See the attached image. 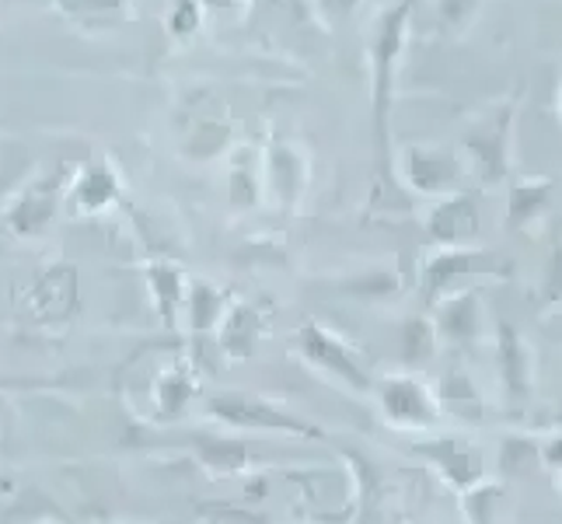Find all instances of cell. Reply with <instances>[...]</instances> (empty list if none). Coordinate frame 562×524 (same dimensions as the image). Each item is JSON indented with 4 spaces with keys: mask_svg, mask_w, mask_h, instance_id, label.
<instances>
[{
    "mask_svg": "<svg viewBox=\"0 0 562 524\" xmlns=\"http://www.w3.org/2000/svg\"><path fill=\"white\" fill-rule=\"evenodd\" d=\"M262 325L259 312L256 308H248V304H231L227 308V315L221 322V346L227 349V354H248L251 343H256V328Z\"/></svg>",
    "mask_w": 562,
    "mask_h": 524,
    "instance_id": "18",
    "label": "cell"
},
{
    "mask_svg": "<svg viewBox=\"0 0 562 524\" xmlns=\"http://www.w3.org/2000/svg\"><path fill=\"white\" fill-rule=\"evenodd\" d=\"M245 448L235 441H221V437H200V458L206 469L213 472H235L245 465Z\"/></svg>",
    "mask_w": 562,
    "mask_h": 524,
    "instance_id": "21",
    "label": "cell"
},
{
    "mask_svg": "<svg viewBox=\"0 0 562 524\" xmlns=\"http://www.w3.org/2000/svg\"><path fill=\"white\" fill-rule=\"evenodd\" d=\"M262 197V150L235 147L227 154V203L235 210H251Z\"/></svg>",
    "mask_w": 562,
    "mask_h": 524,
    "instance_id": "13",
    "label": "cell"
},
{
    "mask_svg": "<svg viewBox=\"0 0 562 524\" xmlns=\"http://www.w3.org/2000/svg\"><path fill=\"white\" fill-rule=\"evenodd\" d=\"M318 8L333 11V14H353L360 8V0H315Z\"/></svg>",
    "mask_w": 562,
    "mask_h": 524,
    "instance_id": "27",
    "label": "cell"
},
{
    "mask_svg": "<svg viewBox=\"0 0 562 524\" xmlns=\"http://www.w3.org/2000/svg\"><path fill=\"white\" fill-rule=\"evenodd\" d=\"M416 0H395L378 11L371 25V120H374V144H378V168L384 179H395L392 171V109H395V85L398 67L405 56V38H409Z\"/></svg>",
    "mask_w": 562,
    "mask_h": 524,
    "instance_id": "1",
    "label": "cell"
},
{
    "mask_svg": "<svg viewBox=\"0 0 562 524\" xmlns=\"http://www.w3.org/2000/svg\"><path fill=\"white\" fill-rule=\"evenodd\" d=\"M437 328L451 339H469L479 328V304L472 294H448L437 312Z\"/></svg>",
    "mask_w": 562,
    "mask_h": 524,
    "instance_id": "19",
    "label": "cell"
},
{
    "mask_svg": "<svg viewBox=\"0 0 562 524\" xmlns=\"http://www.w3.org/2000/svg\"><path fill=\"white\" fill-rule=\"evenodd\" d=\"M32 304L35 312L43 319H60L64 308L70 312L74 298H77V277H74V266H49L38 283L32 287Z\"/></svg>",
    "mask_w": 562,
    "mask_h": 524,
    "instance_id": "14",
    "label": "cell"
},
{
    "mask_svg": "<svg viewBox=\"0 0 562 524\" xmlns=\"http://www.w3.org/2000/svg\"><path fill=\"white\" fill-rule=\"evenodd\" d=\"M64 197H67V210L70 213H88V218H94V213H105V210H112L115 203H120V197H123L120 171H115L112 161L94 158V161H88L67 182Z\"/></svg>",
    "mask_w": 562,
    "mask_h": 524,
    "instance_id": "8",
    "label": "cell"
},
{
    "mask_svg": "<svg viewBox=\"0 0 562 524\" xmlns=\"http://www.w3.org/2000/svg\"><path fill=\"white\" fill-rule=\"evenodd\" d=\"M559 115H562V105H559Z\"/></svg>",
    "mask_w": 562,
    "mask_h": 524,
    "instance_id": "29",
    "label": "cell"
},
{
    "mask_svg": "<svg viewBox=\"0 0 562 524\" xmlns=\"http://www.w3.org/2000/svg\"><path fill=\"white\" fill-rule=\"evenodd\" d=\"M482 0H437V14L448 32H461L469 29V22L479 14Z\"/></svg>",
    "mask_w": 562,
    "mask_h": 524,
    "instance_id": "25",
    "label": "cell"
},
{
    "mask_svg": "<svg viewBox=\"0 0 562 524\" xmlns=\"http://www.w3.org/2000/svg\"><path fill=\"white\" fill-rule=\"evenodd\" d=\"M203 11H245L251 8V0H200Z\"/></svg>",
    "mask_w": 562,
    "mask_h": 524,
    "instance_id": "26",
    "label": "cell"
},
{
    "mask_svg": "<svg viewBox=\"0 0 562 524\" xmlns=\"http://www.w3.org/2000/svg\"><path fill=\"white\" fill-rule=\"evenodd\" d=\"M203 4L200 0H171V11H168V32L176 35V38H189V35H196L200 25H203Z\"/></svg>",
    "mask_w": 562,
    "mask_h": 524,
    "instance_id": "23",
    "label": "cell"
},
{
    "mask_svg": "<svg viewBox=\"0 0 562 524\" xmlns=\"http://www.w3.org/2000/svg\"><path fill=\"white\" fill-rule=\"evenodd\" d=\"M147 287L154 294V304H158V312L168 325H176L182 304H186V277L176 263H150L147 266Z\"/></svg>",
    "mask_w": 562,
    "mask_h": 524,
    "instance_id": "15",
    "label": "cell"
},
{
    "mask_svg": "<svg viewBox=\"0 0 562 524\" xmlns=\"http://www.w3.org/2000/svg\"><path fill=\"white\" fill-rule=\"evenodd\" d=\"M378 405L398 431H430L440 423V402L419 375H392L378 384Z\"/></svg>",
    "mask_w": 562,
    "mask_h": 524,
    "instance_id": "5",
    "label": "cell"
},
{
    "mask_svg": "<svg viewBox=\"0 0 562 524\" xmlns=\"http://www.w3.org/2000/svg\"><path fill=\"white\" fill-rule=\"evenodd\" d=\"M192 392H196V384H192V378L186 371H168V378L161 381L158 388V399H161V410L168 416H179L186 410V402L192 399Z\"/></svg>",
    "mask_w": 562,
    "mask_h": 524,
    "instance_id": "22",
    "label": "cell"
},
{
    "mask_svg": "<svg viewBox=\"0 0 562 524\" xmlns=\"http://www.w3.org/2000/svg\"><path fill=\"white\" fill-rule=\"evenodd\" d=\"M552 197V182L549 179H517L510 186V197H507V218L514 227H528L531 221L541 218Z\"/></svg>",
    "mask_w": 562,
    "mask_h": 524,
    "instance_id": "17",
    "label": "cell"
},
{
    "mask_svg": "<svg viewBox=\"0 0 562 524\" xmlns=\"http://www.w3.org/2000/svg\"><path fill=\"white\" fill-rule=\"evenodd\" d=\"M186 312H189V325L192 333H210V328H221L224 315H227V298L224 290H217L206 280H192L186 287Z\"/></svg>",
    "mask_w": 562,
    "mask_h": 524,
    "instance_id": "16",
    "label": "cell"
},
{
    "mask_svg": "<svg viewBox=\"0 0 562 524\" xmlns=\"http://www.w3.org/2000/svg\"><path fill=\"white\" fill-rule=\"evenodd\" d=\"M426 231L430 238L443 248L451 245H469L479 235V203L469 192H451V197H440L426 218Z\"/></svg>",
    "mask_w": 562,
    "mask_h": 524,
    "instance_id": "11",
    "label": "cell"
},
{
    "mask_svg": "<svg viewBox=\"0 0 562 524\" xmlns=\"http://www.w3.org/2000/svg\"><path fill=\"white\" fill-rule=\"evenodd\" d=\"M416 455H423L434 469L458 490H472L482 479V455L469 448L458 437H437L430 444H416Z\"/></svg>",
    "mask_w": 562,
    "mask_h": 524,
    "instance_id": "12",
    "label": "cell"
},
{
    "mask_svg": "<svg viewBox=\"0 0 562 524\" xmlns=\"http://www.w3.org/2000/svg\"><path fill=\"white\" fill-rule=\"evenodd\" d=\"M514 102H499L490 112H482L479 120L464 133V150H469L472 168L479 171L482 182H503V175L510 171V137H514Z\"/></svg>",
    "mask_w": 562,
    "mask_h": 524,
    "instance_id": "4",
    "label": "cell"
},
{
    "mask_svg": "<svg viewBox=\"0 0 562 524\" xmlns=\"http://www.w3.org/2000/svg\"><path fill=\"white\" fill-rule=\"evenodd\" d=\"M182 150L189 154V158H196V161L217 158V154L227 150V126L221 120H200L196 126L186 133Z\"/></svg>",
    "mask_w": 562,
    "mask_h": 524,
    "instance_id": "20",
    "label": "cell"
},
{
    "mask_svg": "<svg viewBox=\"0 0 562 524\" xmlns=\"http://www.w3.org/2000/svg\"><path fill=\"white\" fill-rule=\"evenodd\" d=\"M297 354L322 371L325 378H333L339 384H346L350 392H371L374 381L367 375L363 360L357 357V349L346 343L342 336L328 333L318 322H304L297 333Z\"/></svg>",
    "mask_w": 562,
    "mask_h": 524,
    "instance_id": "3",
    "label": "cell"
},
{
    "mask_svg": "<svg viewBox=\"0 0 562 524\" xmlns=\"http://www.w3.org/2000/svg\"><path fill=\"white\" fill-rule=\"evenodd\" d=\"M64 14L77 18V22H91V18H115L123 14L130 0H53Z\"/></svg>",
    "mask_w": 562,
    "mask_h": 524,
    "instance_id": "24",
    "label": "cell"
},
{
    "mask_svg": "<svg viewBox=\"0 0 562 524\" xmlns=\"http://www.w3.org/2000/svg\"><path fill=\"white\" fill-rule=\"evenodd\" d=\"M490 263L486 252L479 248H464V245H451V248H440L434 252L430 259H426L423 274H419V283H423V294L430 304L443 301L448 294H454V287L469 277V274H479L482 266Z\"/></svg>",
    "mask_w": 562,
    "mask_h": 524,
    "instance_id": "9",
    "label": "cell"
},
{
    "mask_svg": "<svg viewBox=\"0 0 562 524\" xmlns=\"http://www.w3.org/2000/svg\"><path fill=\"white\" fill-rule=\"evenodd\" d=\"M206 413L235 431H251V434H290V437H322L318 426L301 420L297 413L283 410V405L259 399V395H213L206 402Z\"/></svg>",
    "mask_w": 562,
    "mask_h": 524,
    "instance_id": "2",
    "label": "cell"
},
{
    "mask_svg": "<svg viewBox=\"0 0 562 524\" xmlns=\"http://www.w3.org/2000/svg\"><path fill=\"white\" fill-rule=\"evenodd\" d=\"M56 207H60V182L49 175V179H35L18 192L4 210V221L14 235L32 238V235H43L53 224Z\"/></svg>",
    "mask_w": 562,
    "mask_h": 524,
    "instance_id": "10",
    "label": "cell"
},
{
    "mask_svg": "<svg viewBox=\"0 0 562 524\" xmlns=\"http://www.w3.org/2000/svg\"><path fill=\"white\" fill-rule=\"evenodd\" d=\"M4 4H22V0H4ZM49 4H53V0H49Z\"/></svg>",
    "mask_w": 562,
    "mask_h": 524,
    "instance_id": "28",
    "label": "cell"
},
{
    "mask_svg": "<svg viewBox=\"0 0 562 524\" xmlns=\"http://www.w3.org/2000/svg\"><path fill=\"white\" fill-rule=\"evenodd\" d=\"M402 175L409 189L423 192V197H451V192H461L464 165L451 147L409 144L402 150Z\"/></svg>",
    "mask_w": 562,
    "mask_h": 524,
    "instance_id": "6",
    "label": "cell"
},
{
    "mask_svg": "<svg viewBox=\"0 0 562 524\" xmlns=\"http://www.w3.org/2000/svg\"><path fill=\"white\" fill-rule=\"evenodd\" d=\"M307 154L286 137H273L262 150V189L266 197L283 210H294L307 189Z\"/></svg>",
    "mask_w": 562,
    "mask_h": 524,
    "instance_id": "7",
    "label": "cell"
}]
</instances>
